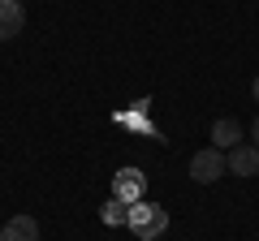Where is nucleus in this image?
Here are the masks:
<instances>
[{"label":"nucleus","instance_id":"20e7f679","mask_svg":"<svg viewBox=\"0 0 259 241\" xmlns=\"http://www.w3.org/2000/svg\"><path fill=\"white\" fill-rule=\"evenodd\" d=\"M225 172H233V176H255V172H259V147H255V142H238V147L225 155Z\"/></svg>","mask_w":259,"mask_h":241},{"label":"nucleus","instance_id":"1a4fd4ad","mask_svg":"<svg viewBox=\"0 0 259 241\" xmlns=\"http://www.w3.org/2000/svg\"><path fill=\"white\" fill-rule=\"evenodd\" d=\"M100 220H104V224H112V228H117V224H130V207H125V203H117V198H112V203H104Z\"/></svg>","mask_w":259,"mask_h":241},{"label":"nucleus","instance_id":"9d476101","mask_svg":"<svg viewBox=\"0 0 259 241\" xmlns=\"http://www.w3.org/2000/svg\"><path fill=\"white\" fill-rule=\"evenodd\" d=\"M250 142L259 147V116H255V125H250Z\"/></svg>","mask_w":259,"mask_h":241},{"label":"nucleus","instance_id":"f03ea898","mask_svg":"<svg viewBox=\"0 0 259 241\" xmlns=\"http://www.w3.org/2000/svg\"><path fill=\"white\" fill-rule=\"evenodd\" d=\"M143 190H147V176H143L139 168H121V172L112 176V198L125 203V207L143 203Z\"/></svg>","mask_w":259,"mask_h":241},{"label":"nucleus","instance_id":"0eeeda50","mask_svg":"<svg viewBox=\"0 0 259 241\" xmlns=\"http://www.w3.org/2000/svg\"><path fill=\"white\" fill-rule=\"evenodd\" d=\"M242 142V130H238V120H229V116H221L212 125V147L216 151H233Z\"/></svg>","mask_w":259,"mask_h":241},{"label":"nucleus","instance_id":"9b49d317","mask_svg":"<svg viewBox=\"0 0 259 241\" xmlns=\"http://www.w3.org/2000/svg\"><path fill=\"white\" fill-rule=\"evenodd\" d=\"M250 91H255V103H259V78H255V86H250Z\"/></svg>","mask_w":259,"mask_h":241},{"label":"nucleus","instance_id":"6e6552de","mask_svg":"<svg viewBox=\"0 0 259 241\" xmlns=\"http://www.w3.org/2000/svg\"><path fill=\"white\" fill-rule=\"evenodd\" d=\"M0 241H39V224L30 215H13L5 224V232H0Z\"/></svg>","mask_w":259,"mask_h":241},{"label":"nucleus","instance_id":"7ed1b4c3","mask_svg":"<svg viewBox=\"0 0 259 241\" xmlns=\"http://www.w3.org/2000/svg\"><path fill=\"white\" fill-rule=\"evenodd\" d=\"M190 176H194V181H203V186H212L216 176H225V151L203 147L199 155L190 159Z\"/></svg>","mask_w":259,"mask_h":241},{"label":"nucleus","instance_id":"423d86ee","mask_svg":"<svg viewBox=\"0 0 259 241\" xmlns=\"http://www.w3.org/2000/svg\"><path fill=\"white\" fill-rule=\"evenodd\" d=\"M147 108H151V99H139L130 112H117V125H130V130H143L147 138H160V130L147 120Z\"/></svg>","mask_w":259,"mask_h":241},{"label":"nucleus","instance_id":"39448f33","mask_svg":"<svg viewBox=\"0 0 259 241\" xmlns=\"http://www.w3.org/2000/svg\"><path fill=\"white\" fill-rule=\"evenodd\" d=\"M26 22V9H22V0H0V43L13 39Z\"/></svg>","mask_w":259,"mask_h":241},{"label":"nucleus","instance_id":"f257e3e1","mask_svg":"<svg viewBox=\"0 0 259 241\" xmlns=\"http://www.w3.org/2000/svg\"><path fill=\"white\" fill-rule=\"evenodd\" d=\"M168 228V211L160 203H134L130 207V232L139 241H160Z\"/></svg>","mask_w":259,"mask_h":241}]
</instances>
